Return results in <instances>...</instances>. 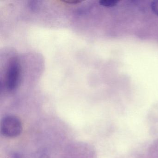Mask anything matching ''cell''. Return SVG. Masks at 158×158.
Instances as JSON below:
<instances>
[{
	"label": "cell",
	"instance_id": "1",
	"mask_svg": "<svg viewBox=\"0 0 158 158\" xmlns=\"http://www.w3.org/2000/svg\"><path fill=\"white\" fill-rule=\"evenodd\" d=\"M22 68L18 58L11 59L6 74V86L10 91H13L18 88L21 79Z\"/></svg>",
	"mask_w": 158,
	"mask_h": 158
},
{
	"label": "cell",
	"instance_id": "2",
	"mask_svg": "<svg viewBox=\"0 0 158 158\" xmlns=\"http://www.w3.org/2000/svg\"><path fill=\"white\" fill-rule=\"evenodd\" d=\"M23 130L22 122L19 118L9 115L2 119L1 123V132L7 137L14 138L21 135Z\"/></svg>",
	"mask_w": 158,
	"mask_h": 158
},
{
	"label": "cell",
	"instance_id": "3",
	"mask_svg": "<svg viewBox=\"0 0 158 158\" xmlns=\"http://www.w3.org/2000/svg\"><path fill=\"white\" fill-rule=\"evenodd\" d=\"M118 2L115 0H102L99 2L100 5L105 7H114Z\"/></svg>",
	"mask_w": 158,
	"mask_h": 158
},
{
	"label": "cell",
	"instance_id": "4",
	"mask_svg": "<svg viewBox=\"0 0 158 158\" xmlns=\"http://www.w3.org/2000/svg\"><path fill=\"white\" fill-rule=\"evenodd\" d=\"M151 9L152 11L158 15V1L153 2L151 4Z\"/></svg>",
	"mask_w": 158,
	"mask_h": 158
},
{
	"label": "cell",
	"instance_id": "5",
	"mask_svg": "<svg viewBox=\"0 0 158 158\" xmlns=\"http://www.w3.org/2000/svg\"><path fill=\"white\" fill-rule=\"evenodd\" d=\"M61 2L66 4H71V5H75V4H79L82 1H61Z\"/></svg>",
	"mask_w": 158,
	"mask_h": 158
}]
</instances>
